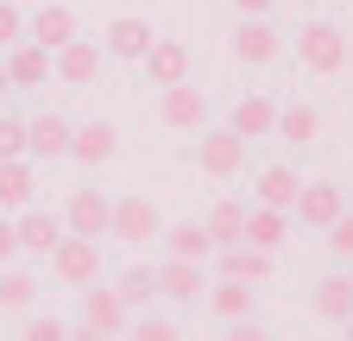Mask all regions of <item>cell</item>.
<instances>
[{
  "mask_svg": "<svg viewBox=\"0 0 353 341\" xmlns=\"http://www.w3.org/2000/svg\"><path fill=\"white\" fill-rule=\"evenodd\" d=\"M70 38H76V13L70 7H57V0H51V7H38V19H32V45L38 51H63Z\"/></svg>",
  "mask_w": 353,
  "mask_h": 341,
  "instance_id": "cell-16",
  "label": "cell"
},
{
  "mask_svg": "<svg viewBox=\"0 0 353 341\" xmlns=\"http://www.w3.org/2000/svg\"><path fill=\"white\" fill-rule=\"evenodd\" d=\"M145 76L158 82V89H176V82H190V51L176 45V38H152V51L139 57Z\"/></svg>",
  "mask_w": 353,
  "mask_h": 341,
  "instance_id": "cell-7",
  "label": "cell"
},
{
  "mask_svg": "<svg viewBox=\"0 0 353 341\" xmlns=\"http://www.w3.org/2000/svg\"><path fill=\"white\" fill-rule=\"evenodd\" d=\"M132 341H183V335H176V322H164V316H145V322H132Z\"/></svg>",
  "mask_w": 353,
  "mask_h": 341,
  "instance_id": "cell-33",
  "label": "cell"
},
{
  "mask_svg": "<svg viewBox=\"0 0 353 341\" xmlns=\"http://www.w3.org/2000/svg\"><path fill=\"white\" fill-rule=\"evenodd\" d=\"M108 222H114V202H108L101 190H76V196H70V208H63V228H70L76 240H101V234H108Z\"/></svg>",
  "mask_w": 353,
  "mask_h": 341,
  "instance_id": "cell-2",
  "label": "cell"
},
{
  "mask_svg": "<svg viewBox=\"0 0 353 341\" xmlns=\"http://www.w3.org/2000/svg\"><path fill=\"white\" fill-rule=\"evenodd\" d=\"M202 228H208L214 253H221V246H240V234H246V202H214Z\"/></svg>",
  "mask_w": 353,
  "mask_h": 341,
  "instance_id": "cell-26",
  "label": "cell"
},
{
  "mask_svg": "<svg viewBox=\"0 0 353 341\" xmlns=\"http://www.w3.org/2000/svg\"><path fill=\"white\" fill-rule=\"evenodd\" d=\"M322 234H328V253H334V260H353V215H334Z\"/></svg>",
  "mask_w": 353,
  "mask_h": 341,
  "instance_id": "cell-31",
  "label": "cell"
},
{
  "mask_svg": "<svg viewBox=\"0 0 353 341\" xmlns=\"http://www.w3.org/2000/svg\"><path fill=\"white\" fill-rule=\"evenodd\" d=\"M13 240H19L26 253H38V260H44V253L63 240V222L51 215V208H26V215L13 222Z\"/></svg>",
  "mask_w": 353,
  "mask_h": 341,
  "instance_id": "cell-12",
  "label": "cell"
},
{
  "mask_svg": "<svg viewBox=\"0 0 353 341\" xmlns=\"http://www.w3.org/2000/svg\"><path fill=\"white\" fill-rule=\"evenodd\" d=\"M228 341H272V335H265V329L246 316V322H234V329H228Z\"/></svg>",
  "mask_w": 353,
  "mask_h": 341,
  "instance_id": "cell-36",
  "label": "cell"
},
{
  "mask_svg": "<svg viewBox=\"0 0 353 341\" xmlns=\"http://www.w3.org/2000/svg\"><path fill=\"white\" fill-rule=\"evenodd\" d=\"M114 126L108 120H88V126H70V152L63 158H76V164H108L114 158Z\"/></svg>",
  "mask_w": 353,
  "mask_h": 341,
  "instance_id": "cell-10",
  "label": "cell"
},
{
  "mask_svg": "<svg viewBox=\"0 0 353 341\" xmlns=\"http://www.w3.org/2000/svg\"><path fill=\"white\" fill-rule=\"evenodd\" d=\"M32 190H38V177H32V164H26V158L0 164V208H26Z\"/></svg>",
  "mask_w": 353,
  "mask_h": 341,
  "instance_id": "cell-28",
  "label": "cell"
},
{
  "mask_svg": "<svg viewBox=\"0 0 353 341\" xmlns=\"http://www.w3.org/2000/svg\"><path fill=\"white\" fill-rule=\"evenodd\" d=\"M278 266H272V253H259V246H221V278H234V284H265Z\"/></svg>",
  "mask_w": 353,
  "mask_h": 341,
  "instance_id": "cell-13",
  "label": "cell"
},
{
  "mask_svg": "<svg viewBox=\"0 0 353 341\" xmlns=\"http://www.w3.org/2000/svg\"><path fill=\"white\" fill-rule=\"evenodd\" d=\"M82 316H88V329H95V335H108V341L126 329V304H120V291H101V284L82 297Z\"/></svg>",
  "mask_w": 353,
  "mask_h": 341,
  "instance_id": "cell-19",
  "label": "cell"
},
{
  "mask_svg": "<svg viewBox=\"0 0 353 341\" xmlns=\"http://www.w3.org/2000/svg\"><path fill=\"white\" fill-rule=\"evenodd\" d=\"M234 57H240V64H272V57H278V32L265 26V19H240V32H234Z\"/></svg>",
  "mask_w": 353,
  "mask_h": 341,
  "instance_id": "cell-22",
  "label": "cell"
},
{
  "mask_svg": "<svg viewBox=\"0 0 353 341\" xmlns=\"http://www.w3.org/2000/svg\"><path fill=\"white\" fill-rule=\"evenodd\" d=\"M51 266H57L63 284H95V272H101V246H95V240L63 234V240L51 246Z\"/></svg>",
  "mask_w": 353,
  "mask_h": 341,
  "instance_id": "cell-3",
  "label": "cell"
},
{
  "mask_svg": "<svg viewBox=\"0 0 353 341\" xmlns=\"http://www.w3.org/2000/svg\"><path fill=\"white\" fill-rule=\"evenodd\" d=\"M290 215H296L303 228H328L334 215H347V202H341V190L322 177V184H303V190H296V208H290Z\"/></svg>",
  "mask_w": 353,
  "mask_h": 341,
  "instance_id": "cell-4",
  "label": "cell"
},
{
  "mask_svg": "<svg viewBox=\"0 0 353 341\" xmlns=\"http://www.w3.org/2000/svg\"><path fill=\"white\" fill-rule=\"evenodd\" d=\"M240 7V19H265V7H272V0H234Z\"/></svg>",
  "mask_w": 353,
  "mask_h": 341,
  "instance_id": "cell-38",
  "label": "cell"
},
{
  "mask_svg": "<svg viewBox=\"0 0 353 341\" xmlns=\"http://www.w3.org/2000/svg\"><path fill=\"white\" fill-rule=\"evenodd\" d=\"M70 341H108V335H95V329H88V322H82V329H76Z\"/></svg>",
  "mask_w": 353,
  "mask_h": 341,
  "instance_id": "cell-39",
  "label": "cell"
},
{
  "mask_svg": "<svg viewBox=\"0 0 353 341\" xmlns=\"http://www.w3.org/2000/svg\"><path fill=\"white\" fill-rule=\"evenodd\" d=\"M164 240H170V260H190V266H202L208 253H214V240H208V228H202V222H176Z\"/></svg>",
  "mask_w": 353,
  "mask_h": 341,
  "instance_id": "cell-27",
  "label": "cell"
},
{
  "mask_svg": "<svg viewBox=\"0 0 353 341\" xmlns=\"http://www.w3.org/2000/svg\"><path fill=\"white\" fill-rule=\"evenodd\" d=\"M108 234H114V240H158V208H152L145 196H120Z\"/></svg>",
  "mask_w": 353,
  "mask_h": 341,
  "instance_id": "cell-5",
  "label": "cell"
},
{
  "mask_svg": "<svg viewBox=\"0 0 353 341\" xmlns=\"http://www.w3.org/2000/svg\"><path fill=\"white\" fill-rule=\"evenodd\" d=\"M272 120H278V101H272V95H240L228 133H234V139H265V133H272Z\"/></svg>",
  "mask_w": 353,
  "mask_h": 341,
  "instance_id": "cell-11",
  "label": "cell"
},
{
  "mask_svg": "<svg viewBox=\"0 0 353 341\" xmlns=\"http://www.w3.org/2000/svg\"><path fill=\"white\" fill-rule=\"evenodd\" d=\"M114 291H120V304L132 310V304H152V297H158V278H152V266H132Z\"/></svg>",
  "mask_w": 353,
  "mask_h": 341,
  "instance_id": "cell-29",
  "label": "cell"
},
{
  "mask_svg": "<svg viewBox=\"0 0 353 341\" xmlns=\"http://www.w3.org/2000/svg\"><path fill=\"white\" fill-rule=\"evenodd\" d=\"M19 32H26L19 7H13V0H0V51H7V45H19Z\"/></svg>",
  "mask_w": 353,
  "mask_h": 341,
  "instance_id": "cell-34",
  "label": "cell"
},
{
  "mask_svg": "<svg viewBox=\"0 0 353 341\" xmlns=\"http://www.w3.org/2000/svg\"><path fill=\"white\" fill-rule=\"evenodd\" d=\"M296 170L290 164H265L259 170V208H278V215H290V208H296Z\"/></svg>",
  "mask_w": 353,
  "mask_h": 341,
  "instance_id": "cell-15",
  "label": "cell"
},
{
  "mask_svg": "<svg viewBox=\"0 0 353 341\" xmlns=\"http://www.w3.org/2000/svg\"><path fill=\"white\" fill-rule=\"evenodd\" d=\"M95 70H101V51L88 45V38H70L63 51H51V76H63L70 89H82V82H95Z\"/></svg>",
  "mask_w": 353,
  "mask_h": 341,
  "instance_id": "cell-9",
  "label": "cell"
},
{
  "mask_svg": "<svg viewBox=\"0 0 353 341\" xmlns=\"http://www.w3.org/2000/svg\"><path fill=\"white\" fill-rule=\"evenodd\" d=\"M290 234V215H278V208H246V234L240 246H259V253H278Z\"/></svg>",
  "mask_w": 353,
  "mask_h": 341,
  "instance_id": "cell-18",
  "label": "cell"
},
{
  "mask_svg": "<svg viewBox=\"0 0 353 341\" xmlns=\"http://www.w3.org/2000/svg\"><path fill=\"white\" fill-rule=\"evenodd\" d=\"M32 291H38L32 272H0V310H26V304H32Z\"/></svg>",
  "mask_w": 353,
  "mask_h": 341,
  "instance_id": "cell-30",
  "label": "cell"
},
{
  "mask_svg": "<svg viewBox=\"0 0 353 341\" xmlns=\"http://www.w3.org/2000/svg\"><path fill=\"white\" fill-rule=\"evenodd\" d=\"M240 158H246V139H234L228 126L196 139V164L208 170V177H234V170H240Z\"/></svg>",
  "mask_w": 353,
  "mask_h": 341,
  "instance_id": "cell-6",
  "label": "cell"
},
{
  "mask_svg": "<svg viewBox=\"0 0 353 341\" xmlns=\"http://www.w3.org/2000/svg\"><path fill=\"white\" fill-rule=\"evenodd\" d=\"M158 114H164V126H176V133H196V126L208 120V101H202V89H190V82H176V89H164Z\"/></svg>",
  "mask_w": 353,
  "mask_h": 341,
  "instance_id": "cell-8",
  "label": "cell"
},
{
  "mask_svg": "<svg viewBox=\"0 0 353 341\" xmlns=\"http://www.w3.org/2000/svg\"><path fill=\"white\" fill-rule=\"evenodd\" d=\"M13 253H19V240H13V222H0V266H7Z\"/></svg>",
  "mask_w": 353,
  "mask_h": 341,
  "instance_id": "cell-37",
  "label": "cell"
},
{
  "mask_svg": "<svg viewBox=\"0 0 353 341\" xmlns=\"http://www.w3.org/2000/svg\"><path fill=\"white\" fill-rule=\"evenodd\" d=\"M26 152H32V158H63V152H70V120H63V114H38V120L26 126Z\"/></svg>",
  "mask_w": 353,
  "mask_h": 341,
  "instance_id": "cell-17",
  "label": "cell"
},
{
  "mask_svg": "<svg viewBox=\"0 0 353 341\" xmlns=\"http://www.w3.org/2000/svg\"><path fill=\"white\" fill-rule=\"evenodd\" d=\"M272 133H278V139H290V146H309V139L322 133V114L309 108V101H290V108H278Z\"/></svg>",
  "mask_w": 353,
  "mask_h": 341,
  "instance_id": "cell-24",
  "label": "cell"
},
{
  "mask_svg": "<svg viewBox=\"0 0 353 341\" xmlns=\"http://www.w3.org/2000/svg\"><path fill=\"white\" fill-rule=\"evenodd\" d=\"M26 158V120H0V164Z\"/></svg>",
  "mask_w": 353,
  "mask_h": 341,
  "instance_id": "cell-32",
  "label": "cell"
},
{
  "mask_svg": "<svg viewBox=\"0 0 353 341\" xmlns=\"http://www.w3.org/2000/svg\"><path fill=\"white\" fill-rule=\"evenodd\" d=\"M0 95H7V70H0Z\"/></svg>",
  "mask_w": 353,
  "mask_h": 341,
  "instance_id": "cell-40",
  "label": "cell"
},
{
  "mask_svg": "<svg viewBox=\"0 0 353 341\" xmlns=\"http://www.w3.org/2000/svg\"><path fill=\"white\" fill-rule=\"evenodd\" d=\"M19 341H70V329L57 322V316H38V322H26V335Z\"/></svg>",
  "mask_w": 353,
  "mask_h": 341,
  "instance_id": "cell-35",
  "label": "cell"
},
{
  "mask_svg": "<svg viewBox=\"0 0 353 341\" xmlns=\"http://www.w3.org/2000/svg\"><path fill=\"white\" fill-rule=\"evenodd\" d=\"M347 341H353V322H347Z\"/></svg>",
  "mask_w": 353,
  "mask_h": 341,
  "instance_id": "cell-41",
  "label": "cell"
},
{
  "mask_svg": "<svg viewBox=\"0 0 353 341\" xmlns=\"http://www.w3.org/2000/svg\"><path fill=\"white\" fill-rule=\"evenodd\" d=\"M252 304H259V291H252V284H234V278H221V284L208 291V310H214L221 322H246Z\"/></svg>",
  "mask_w": 353,
  "mask_h": 341,
  "instance_id": "cell-23",
  "label": "cell"
},
{
  "mask_svg": "<svg viewBox=\"0 0 353 341\" xmlns=\"http://www.w3.org/2000/svg\"><path fill=\"white\" fill-rule=\"evenodd\" d=\"M152 38H158V32H152L139 13H120V19L108 26V51H114V57H132V64H139V57L152 51Z\"/></svg>",
  "mask_w": 353,
  "mask_h": 341,
  "instance_id": "cell-14",
  "label": "cell"
},
{
  "mask_svg": "<svg viewBox=\"0 0 353 341\" xmlns=\"http://www.w3.org/2000/svg\"><path fill=\"white\" fill-rule=\"evenodd\" d=\"M7 70V89H38L44 76H51V51H38V45H13V57L0 64Z\"/></svg>",
  "mask_w": 353,
  "mask_h": 341,
  "instance_id": "cell-21",
  "label": "cell"
},
{
  "mask_svg": "<svg viewBox=\"0 0 353 341\" xmlns=\"http://www.w3.org/2000/svg\"><path fill=\"white\" fill-rule=\"evenodd\" d=\"M296 57H303V70L334 76V70L347 64V38H341L328 19H316V26H303V38H296Z\"/></svg>",
  "mask_w": 353,
  "mask_h": 341,
  "instance_id": "cell-1",
  "label": "cell"
},
{
  "mask_svg": "<svg viewBox=\"0 0 353 341\" xmlns=\"http://www.w3.org/2000/svg\"><path fill=\"white\" fill-rule=\"evenodd\" d=\"M152 278H158V297H176V304H196V291H202V266L190 260H164L152 266Z\"/></svg>",
  "mask_w": 353,
  "mask_h": 341,
  "instance_id": "cell-20",
  "label": "cell"
},
{
  "mask_svg": "<svg viewBox=\"0 0 353 341\" xmlns=\"http://www.w3.org/2000/svg\"><path fill=\"white\" fill-rule=\"evenodd\" d=\"M316 316L322 322H353V278H322L316 284Z\"/></svg>",
  "mask_w": 353,
  "mask_h": 341,
  "instance_id": "cell-25",
  "label": "cell"
}]
</instances>
